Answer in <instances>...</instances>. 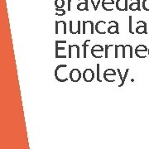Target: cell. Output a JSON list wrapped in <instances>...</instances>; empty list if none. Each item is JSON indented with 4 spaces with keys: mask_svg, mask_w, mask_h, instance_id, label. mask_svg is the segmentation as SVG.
<instances>
[{
    "mask_svg": "<svg viewBox=\"0 0 149 149\" xmlns=\"http://www.w3.org/2000/svg\"><path fill=\"white\" fill-rule=\"evenodd\" d=\"M55 77L59 82H65L70 78L66 65H59L55 70Z\"/></svg>",
    "mask_w": 149,
    "mask_h": 149,
    "instance_id": "obj_1",
    "label": "cell"
},
{
    "mask_svg": "<svg viewBox=\"0 0 149 149\" xmlns=\"http://www.w3.org/2000/svg\"><path fill=\"white\" fill-rule=\"evenodd\" d=\"M80 47L78 45H69L68 58H80Z\"/></svg>",
    "mask_w": 149,
    "mask_h": 149,
    "instance_id": "obj_2",
    "label": "cell"
},
{
    "mask_svg": "<svg viewBox=\"0 0 149 149\" xmlns=\"http://www.w3.org/2000/svg\"><path fill=\"white\" fill-rule=\"evenodd\" d=\"M135 55L139 58H145L148 56V48L145 45H139L135 48Z\"/></svg>",
    "mask_w": 149,
    "mask_h": 149,
    "instance_id": "obj_3",
    "label": "cell"
},
{
    "mask_svg": "<svg viewBox=\"0 0 149 149\" xmlns=\"http://www.w3.org/2000/svg\"><path fill=\"white\" fill-rule=\"evenodd\" d=\"M82 33L86 34L90 32L91 34H94L95 24L92 21H83L82 22Z\"/></svg>",
    "mask_w": 149,
    "mask_h": 149,
    "instance_id": "obj_4",
    "label": "cell"
},
{
    "mask_svg": "<svg viewBox=\"0 0 149 149\" xmlns=\"http://www.w3.org/2000/svg\"><path fill=\"white\" fill-rule=\"evenodd\" d=\"M91 55L95 58H102L104 56V47L101 45H95L91 49Z\"/></svg>",
    "mask_w": 149,
    "mask_h": 149,
    "instance_id": "obj_5",
    "label": "cell"
},
{
    "mask_svg": "<svg viewBox=\"0 0 149 149\" xmlns=\"http://www.w3.org/2000/svg\"><path fill=\"white\" fill-rule=\"evenodd\" d=\"M114 57L118 58L120 56L122 58H126V54H125V46L123 45H115L114 47Z\"/></svg>",
    "mask_w": 149,
    "mask_h": 149,
    "instance_id": "obj_6",
    "label": "cell"
},
{
    "mask_svg": "<svg viewBox=\"0 0 149 149\" xmlns=\"http://www.w3.org/2000/svg\"><path fill=\"white\" fill-rule=\"evenodd\" d=\"M110 25L107 29V32L109 34H118L119 33V26L116 21H110L109 22Z\"/></svg>",
    "mask_w": 149,
    "mask_h": 149,
    "instance_id": "obj_7",
    "label": "cell"
},
{
    "mask_svg": "<svg viewBox=\"0 0 149 149\" xmlns=\"http://www.w3.org/2000/svg\"><path fill=\"white\" fill-rule=\"evenodd\" d=\"M81 22L77 21L76 27L74 25V22L72 21H70V32L71 34H80L81 33Z\"/></svg>",
    "mask_w": 149,
    "mask_h": 149,
    "instance_id": "obj_8",
    "label": "cell"
},
{
    "mask_svg": "<svg viewBox=\"0 0 149 149\" xmlns=\"http://www.w3.org/2000/svg\"><path fill=\"white\" fill-rule=\"evenodd\" d=\"M81 78V73L80 70L73 69L70 71V79L72 82H78Z\"/></svg>",
    "mask_w": 149,
    "mask_h": 149,
    "instance_id": "obj_9",
    "label": "cell"
},
{
    "mask_svg": "<svg viewBox=\"0 0 149 149\" xmlns=\"http://www.w3.org/2000/svg\"><path fill=\"white\" fill-rule=\"evenodd\" d=\"M83 78L85 82H91L95 78V72L92 69H85L83 72Z\"/></svg>",
    "mask_w": 149,
    "mask_h": 149,
    "instance_id": "obj_10",
    "label": "cell"
},
{
    "mask_svg": "<svg viewBox=\"0 0 149 149\" xmlns=\"http://www.w3.org/2000/svg\"><path fill=\"white\" fill-rule=\"evenodd\" d=\"M59 32H62L63 34H66V22H56V34H58Z\"/></svg>",
    "mask_w": 149,
    "mask_h": 149,
    "instance_id": "obj_11",
    "label": "cell"
},
{
    "mask_svg": "<svg viewBox=\"0 0 149 149\" xmlns=\"http://www.w3.org/2000/svg\"><path fill=\"white\" fill-rule=\"evenodd\" d=\"M106 22L104 21L98 22L95 24V31L99 34H105L106 33Z\"/></svg>",
    "mask_w": 149,
    "mask_h": 149,
    "instance_id": "obj_12",
    "label": "cell"
},
{
    "mask_svg": "<svg viewBox=\"0 0 149 149\" xmlns=\"http://www.w3.org/2000/svg\"><path fill=\"white\" fill-rule=\"evenodd\" d=\"M115 7L118 11H128V0H117L115 3Z\"/></svg>",
    "mask_w": 149,
    "mask_h": 149,
    "instance_id": "obj_13",
    "label": "cell"
},
{
    "mask_svg": "<svg viewBox=\"0 0 149 149\" xmlns=\"http://www.w3.org/2000/svg\"><path fill=\"white\" fill-rule=\"evenodd\" d=\"M137 24L139 27L136 28V32L138 34H147V23L144 21H138Z\"/></svg>",
    "mask_w": 149,
    "mask_h": 149,
    "instance_id": "obj_14",
    "label": "cell"
},
{
    "mask_svg": "<svg viewBox=\"0 0 149 149\" xmlns=\"http://www.w3.org/2000/svg\"><path fill=\"white\" fill-rule=\"evenodd\" d=\"M131 3L128 6V8L131 11H139L141 10L140 8V0H131Z\"/></svg>",
    "mask_w": 149,
    "mask_h": 149,
    "instance_id": "obj_15",
    "label": "cell"
},
{
    "mask_svg": "<svg viewBox=\"0 0 149 149\" xmlns=\"http://www.w3.org/2000/svg\"><path fill=\"white\" fill-rule=\"evenodd\" d=\"M76 8H77V10L79 11H89L88 2H81V3H79L77 7H76Z\"/></svg>",
    "mask_w": 149,
    "mask_h": 149,
    "instance_id": "obj_16",
    "label": "cell"
},
{
    "mask_svg": "<svg viewBox=\"0 0 149 149\" xmlns=\"http://www.w3.org/2000/svg\"><path fill=\"white\" fill-rule=\"evenodd\" d=\"M125 54L126 57L128 56L129 58H133V47L131 45H125Z\"/></svg>",
    "mask_w": 149,
    "mask_h": 149,
    "instance_id": "obj_17",
    "label": "cell"
},
{
    "mask_svg": "<svg viewBox=\"0 0 149 149\" xmlns=\"http://www.w3.org/2000/svg\"><path fill=\"white\" fill-rule=\"evenodd\" d=\"M110 75H113V76H115L116 75V72H115V70L113 69H108L106 70L105 71H104V79L106 80V79L108 77H109Z\"/></svg>",
    "mask_w": 149,
    "mask_h": 149,
    "instance_id": "obj_18",
    "label": "cell"
},
{
    "mask_svg": "<svg viewBox=\"0 0 149 149\" xmlns=\"http://www.w3.org/2000/svg\"><path fill=\"white\" fill-rule=\"evenodd\" d=\"M114 4L113 3H102V7L104 10L108 11V12H111L113 10L114 8Z\"/></svg>",
    "mask_w": 149,
    "mask_h": 149,
    "instance_id": "obj_19",
    "label": "cell"
},
{
    "mask_svg": "<svg viewBox=\"0 0 149 149\" xmlns=\"http://www.w3.org/2000/svg\"><path fill=\"white\" fill-rule=\"evenodd\" d=\"M55 6L56 8H63L65 6V0H56Z\"/></svg>",
    "mask_w": 149,
    "mask_h": 149,
    "instance_id": "obj_20",
    "label": "cell"
},
{
    "mask_svg": "<svg viewBox=\"0 0 149 149\" xmlns=\"http://www.w3.org/2000/svg\"><path fill=\"white\" fill-rule=\"evenodd\" d=\"M91 42V40H86L85 42H84V45H83V48H84V52H83V56L84 58H86V49H87V47L89 46L88 44Z\"/></svg>",
    "mask_w": 149,
    "mask_h": 149,
    "instance_id": "obj_21",
    "label": "cell"
},
{
    "mask_svg": "<svg viewBox=\"0 0 149 149\" xmlns=\"http://www.w3.org/2000/svg\"><path fill=\"white\" fill-rule=\"evenodd\" d=\"M142 6H143V8L144 10L149 12V0H143Z\"/></svg>",
    "mask_w": 149,
    "mask_h": 149,
    "instance_id": "obj_22",
    "label": "cell"
},
{
    "mask_svg": "<svg viewBox=\"0 0 149 149\" xmlns=\"http://www.w3.org/2000/svg\"><path fill=\"white\" fill-rule=\"evenodd\" d=\"M56 14L57 16H64L65 14V10L62 9V8H56Z\"/></svg>",
    "mask_w": 149,
    "mask_h": 149,
    "instance_id": "obj_23",
    "label": "cell"
},
{
    "mask_svg": "<svg viewBox=\"0 0 149 149\" xmlns=\"http://www.w3.org/2000/svg\"><path fill=\"white\" fill-rule=\"evenodd\" d=\"M113 47H114L113 45H106L105 46V52H104V56L105 58H109V49Z\"/></svg>",
    "mask_w": 149,
    "mask_h": 149,
    "instance_id": "obj_24",
    "label": "cell"
},
{
    "mask_svg": "<svg viewBox=\"0 0 149 149\" xmlns=\"http://www.w3.org/2000/svg\"><path fill=\"white\" fill-rule=\"evenodd\" d=\"M91 3L93 4V7H94V9L95 11H97L98 9V7L100 5V2H101V0H97V2L95 3V1L94 0H91Z\"/></svg>",
    "mask_w": 149,
    "mask_h": 149,
    "instance_id": "obj_25",
    "label": "cell"
},
{
    "mask_svg": "<svg viewBox=\"0 0 149 149\" xmlns=\"http://www.w3.org/2000/svg\"><path fill=\"white\" fill-rule=\"evenodd\" d=\"M129 32L133 34V23H132V16H129Z\"/></svg>",
    "mask_w": 149,
    "mask_h": 149,
    "instance_id": "obj_26",
    "label": "cell"
},
{
    "mask_svg": "<svg viewBox=\"0 0 149 149\" xmlns=\"http://www.w3.org/2000/svg\"><path fill=\"white\" fill-rule=\"evenodd\" d=\"M100 64H97V80L101 82V80L100 79Z\"/></svg>",
    "mask_w": 149,
    "mask_h": 149,
    "instance_id": "obj_27",
    "label": "cell"
},
{
    "mask_svg": "<svg viewBox=\"0 0 149 149\" xmlns=\"http://www.w3.org/2000/svg\"><path fill=\"white\" fill-rule=\"evenodd\" d=\"M102 3H114V0H103L102 1Z\"/></svg>",
    "mask_w": 149,
    "mask_h": 149,
    "instance_id": "obj_28",
    "label": "cell"
},
{
    "mask_svg": "<svg viewBox=\"0 0 149 149\" xmlns=\"http://www.w3.org/2000/svg\"><path fill=\"white\" fill-rule=\"evenodd\" d=\"M74 0H68V8H67V10L70 11L71 10V3L73 2Z\"/></svg>",
    "mask_w": 149,
    "mask_h": 149,
    "instance_id": "obj_29",
    "label": "cell"
},
{
    "mask_svg": "<svg viewBox=\"0 0 149 149\" xmlns=\"http://www.w3.org/2000/svg\"><path fill=\"white\" fill-rule=\"evenodd\" d=\"M148 56H149V48H148Z\"/></svg>",
    "mask_w": 149,
    "mask_h": 149,
    "instance_id": "obj_30",
    "label": "cell"
}]
</instances>
